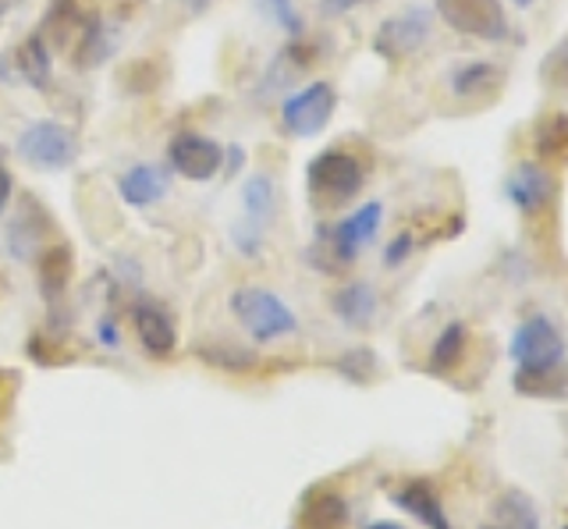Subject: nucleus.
I'll return each mask as SVG.
<instances>
[{
    "label": "nucleus",
    "instance_id": "nucleus-1",
    "mask_svg": "<svg viewBox=\"0 0 568 529\" xmlns=\"http://www.w3.org/2000/svg\"><path fill=\"white\" fill-rule=\"evenodd\" d=\"M508 359L515 363V391L540 398H558L565 391V338L550 316L532 313L515 327Z\"/></svg>",
    "mask_w": 568,
    "mask_h": 529
},
{
    "label": "nucleus",
    "instance_id": "nucleus-2",
    "mask_svg": "<svg viewBox=\"0 0 568 529\" xmlns=\"http://www.w3.org/2000/svg\"><path fill=\"white\" fill-rule=\"evenodd\" d=\"M381 224H384V203L366 200L337 224H320L313 245L306 250V260L324 274H342L359 260L366 245H373V238L381 235Z\"/></svg>",
    "mask_w": 568,
    "mask_h": 529
},
{
    "label": "nucleus",
    "instance_id": "nucleus-3",
    "mask_svg": "<svg viewBox=\"0 0 568 529\" xmlns=\"http://www.w3.org/2000/svg\"><path fill=\"white\" fill-rule=\"evenodd\" d=\"M227 306H231L235 321L245 327V334L256 345H271V342H281V338H292V334L298 330L295 309L271 288L242 285V288L231 292Z\"/></svg>",
    "mask_w": 568,
    "mask_h": 529
},
{
    "label": "nucleus",
    "instance_id": "nucleus-4",
    "mask_svg": "<svg viewBox=\"0 0 568 529\" xmlns=\"http://www.w3.org/2000/svg\"><path fill=\"white\" fill-rule=\"evenodd\" d=\"M366 185V167L348 150H324L306 167V192L316 210H337L352 203Z\"/></svg>",
    "mask_w": 568,
    "mask_h": 529
},
{
    "label": "nucleus",
    "instance_id": "nucleus-5",
    "mask_svg": "<svg viewBox=\"0 0 568 529\" xmlns=\"http://www.w3.org/2000/svg\"><path fill=\"white\" fill-rule=\"evenodd\" d=\"M14 153L18 161L36 171H68L79 156V143L75 132L61 125L58 118H40L14 139Z\"/></svg>",
    "mask_w": 568,
    "mask_h": 529
},
{
    "label": "nucleus",
    "instance_id": "nucleus-6",
    "mask_svg": "<svg viewBox=\"0 0 568 529\" xmlns=\"http://www.w3.org/2000/svg\"><path fill=\"white\" fill-rule=\"evenodd\" d=\"M437 19L462 32V37L484 40V43H508L511 22L501 0H437Z\"/></svg>",
    "mask_w": 568,
    "mask_h": 529
},
{
    "label": "nucleus",
    "instance_id": "nucleus-7",
    "mask_svg": "<svg viewBox=\"0 0 568 529\" xmlns=\"http://www.w3.org/2000/svg\"><path fill=\"white\" fill-rule=\"evenodd\" d=\"M334 111H337L334 82L316 79V82L302 85V90L284 96V103H281V129L288 132L292 139H313V135H320L331 125Z\"/></svg>",
    "mask_w": 568,
    "mask_h": 529
},
{
    "label": "nucleus",
    "instance_id": "nucleus-8",
    "mask_svg": "<svg viewBox=\"0 0 568 529\" xmlns=\"http://www.w3.org/2000/svg\"><path fill=\"white\" fill-rule=\"evenodd\" d=\"M168 164L185 182H213L224 171V143L185 129L168 143Z\"/></svg>",
    "mask_w": 568,
    "mask_h": 529
},
{
    "label": "nucleus",
    "instance_id": "nucleus-9",
    "mask_svg": "<svg viewBox=\"0 0 568 529\" xmlns=\"http://www.w3.org/2000/svg\"><path fill=\"white\" fill-rule=\"evenodd\" d=\"M430 40V11L426 8H405L381 22L377 37H373V50L384 61H405L416 58L423 43Z\"/></svg>",
    "mask_w": 568,
    "mask_h": 529
},
{
    "label": "nucleus",
    "instance_id": "nucleus-10",
    "mask_svg": "<svg viewBox=\"0 0 568 529\" xmlns=\"http://www.w3.org/2000/svg\"><path fill=\"white\" fill-rule=\"evenodd\" d=\"M505 196L519 214L532 217L555 200V174H550L540 161H523L508 171L505 179Z\"/></svg>",
    "mask_w": 568,
    "mask_h": 529
},
{
    "label": "nucleus",
    "instance_id": "nucleus-11",
    "mask_svg": "<svg viewBox=\"0 0 568 529\" xmlns=\"http://www.w3.org/2000/svg\"><path fill=\"white\" fill-rule=\"evenodd\" d=\"M132 324H135V338L139 345L150 352L156 359H168L178 348V327L171 321V313L156 303V298L142 295L132 306Z\"/></svg>",
    "mask_w": 568,
    "mask_h": 529
},
{
    "label": "nucleus",
    "instance_id": "nucleus-12",
    "mask_svg": "<svg viewBox=\"0 0 568 529\" xmlns=\"http://www.w3.org/2000/svg\"><path fill=\"white\" fill-rule=\"evenodd\" d=\"M171 192V171H164L160 164H132L118 174V196L142 210L160 203Z\"/></svg>",
    "mask_w": 568,
    "mask_h": 529
},
{
    "label": "nucleus",
    "instance_id": "nucleus-13",
    "mask_svg": "<svg viewBox=\"0 0 568 529\" xmlns=\"http://www.w3.org/2000/svg\"><path fill=\"white\" fill-rule=\"evenodd\" d=\"M114 47H118V37H114V29L103 22V14H85L79 40L71 43V64L82 68V72H93V68H100L114 54Z\"/></svg>",
    "mask_w": 568,
    "mask_h": 529
},
{
    "label": "nucleus",
    "instance_id": "nucleus-14",
    "mask_svg": "<svg viewBox=\"0 0 568 529\" xmlns=\"http://www.w3.org/2000/svg\"><path fill=\"white\" fill-rule=\"evenodd\" d=\"M331 306L337 313V321L355 330H366L377 321V292H373V285H366V281H348V285L334 288Z\"/></svg>",
    "mask_w": 568,
    "mask_h": 529
},
{
    "label": "nucleus",
    "instance_id": "nucleus-15",
    "mask_svg": "<svg viewBox=\"0 0 568 529\" xmlns=\"http://www.w3.org/2000/svg\"><path fill=\"white\" fill-rule=\"evenodd\" d=\"M390 501H395L398 508H405V511H413V516L426 529H452L448 516H444V505L437 498V490L426 480H405L395 494H390Z\"/></svg>",
    "mask_w": 568,
    "mask_h": 529
},
{
    "label": "nucleus",
    "instance_id": "nucleus-16",
    "mask_svg": "<svg viewBox=\"0 0 568 529\" xmlns=\"http://www.w3.org/2000/svg\"><path fill=\"white\" fill-rule=\"evenodd\" d=\"M14 68L22 82H29L32 90H50L53 82V58H50V43L40 37V32H32L22 43L14 47Z\"/></svg>",
    "mask_w": 568,
    "mask_h": 529
},
{
    "label": "nucleus",
    "instance_id": "nucleus-17",
    "mask_svg": "<svg viewBox=\"0 0 568 529\" xmlns=\"http://www.w3.org/2000/svg\"><path fill=\"white\" fill-rule=\"evenodd\" d=\"M348 501L337 490H313L298 511V529H345Z\"/></svg>",
    "mask_w": 568,
    "mask_h": 529
},
{
    "label": "nucleus",
    "instance_id": "nucleus-18",
    "mask_svg": "<svg viewBox=\"0 0 568 529\" xmlns=\"http://www.w3.org/2000/svg\"><path fill=\"white\" fill-rule=\"evenodd\" d=\"M501 82H505V72L490 61H466L448 75V85L458 100H476L484 93H497Z\"/></svg>",
    "mask_w": 568,
    "mask_h": 529
},
{
    "label": "nucleus",
    "instance_id": "nucleus-19",
    "mask_svg": "<svg viewBox=\"0 0 568 529\" xmlns=\"http://www.w3.org/2000/svg\"><path fill=\"white\" fill-rule=\"evenodd\" d=\"M82 22H85V14L79 8V0H50V8L40 22V37L53 47L71 50V43H75L82 32Z\"/></svg>",
    "mask_w": 568,
    "mask_h": 529
},
{
    "label": "nucleus",
    "instance_id": "nucleus-20",
    "mask_svg": "<svg viewBox=\"0 0 568 529\" xmlns=\"http://www.w3.org/2000/svg\"><path fill=\"white\" fill-rule=\"evenodd\" d=\"M195 359H203L210 369H224V374H248V369H256L260 359L253 348L245 345H235L227 338H210V342H200L192 348Z\"/></svg>",
    "mask_w": 568,
    "mask_h": 529
},
{
    "label": "nucleus",
    "instance_id": "nucleus-21",
    "mask_svg": "<svg viewBox=\"0 0 568 529\" xmlns=\"http://www.w3.org/2000/svg\"><path fill=\"white\" fill-rule=\"evenodd\" d=\"M316 47L306 37H292V43H284L277 50V58L271 61V72H266V82L274 79V90H288V82L302 72H310L316 64Z\"/></svg>",
    "mask_w": 568,
    "mask_h": 529
},
{
    "label": "nucleus",
    "instance_id": "nucleus-22",
    "mask_svg": "<svg viewBox=\"0 0 568 529\" xmlns=\"http://www.w3.org/2000/svg\"><path fill=\"white\" fill-rule=\"evenodd\" d=\"M71 274H75V256H71L68 245H50V250L40 253V288L47 303H61Z\"/></svg>",
    "mask_w": 568,
    "mask_h": 529
},
{
    "label": "nucleus",
    "instance_id": "nucleus-23",
    "mask_svg": "<svg viewBox=\"0 0 568 529\" xmlns=\"http://www.w3.org/2000/svg\"><path fill=\"white\" fill-rule=\"evenodd\" d=\"M532 150H537L540 164L568 161V114L561 111L544 114L537 125H532Z\"/></svg>",
    "mask_w": 568,
    "mask_h": 529
},
{
    "label": "nucleus",
    "instance_id": "nucleus-24",
    "mask_svg": "<svg viewBox=\"0 0 568 529\" xmlns=\"http://www.w3.org/2000/svg\"><path fill=\"white\" fill-rule=\"evenodd\" d=\"M466 345H469V330L462 321H452L437 334V342L430 348V374H452V369L462 363L466 356Z\"/></svg>",
    "mask_w": 568,
    "mask_h": 529
},
{
    "label": "nucleus",
    "instance_id": "nucleus-25",
    "mask_svg": "<svg viewBox=\"0 0 568 529\" xmlns=\"http://www.w3.org/2000/svg\"><path fill=\"white\" fill-rule=\"evenodd\" d=\"M242 210H245V221L256 224L266 232V224L274 217V182L266 174H248L245 185H242Z\"/></svg>",
    "mask_w": 568,
    "mask_h": 529
},
{
    "label": "nucleus",
    "instance_id": "nucleus-26",
    "mask_svg": "<svg viewBox=\"0 0 568 529\" xmlns=\"http://www.w3.org/2000/svg\"><path fill=\"white\" fill-rule=\"evenodd\" d=\"M497 519H501L505 529H540V511L537 501L523 490H505L494 505Z\"/></svg>",
    "mask_w": 568,
    "mask_h": 529
},
{
    "label": "nucleus",
    "instance_id": "nucleus-27",
    "mask_svg": "<svg viewBox=\"0 0 568 529\" xmlns=\"http://www.w3.org/2000/svg\"><path fill=\"white\" fill-rule=\"evenodd\" d=\"M373 369H377V356L369 348H352L348 356L337 359V374H345L355 384H366L373 377Z\"/></svg>",
    "mask_w": 568,
    "mask_h": 529
},
{
    "label": "nucleus",
    "instance_id": "nucleus-28",
    "mask_svg": "<svg viewBox=\"0 0 568 529\" xmlns=\"http://www.w3.org/2000/svg\"><path fill=\"white\" fill-rule=\"evenodd\" d=\"M263 8L274 19V26H281L288 37H302V32H306V22H302L295 0H263Z\"/></svg>",
    "mask_w": 568,
    "mask_h": 529
},
{
    "label": "nucleus",
    "instance_id": "nucleus-29",
    "mask_svg": "<svg viewBox=\"0 0 568 529\" xmlns=\"http://www.w3.org/2000/svg\"><path fill=\"white\" fill-rule=\"evenodd\" d=\"M540 75H544L550 85H568V40L558 43V47L544 58Z\"/></svg>",
    "mask_w": 568,
    "mask_h": 529
},
{
    "label": "nucleus",
    "instance_id": "nucleus-30",
    "mask_svg": "<svg viewBox=\"0 0 568 529\" xmlns=\"http://www.w3.org/2000/svg\"><path fill=\"white\" fill-rule=\"evenodd\" d=\"M416 253V235L413 232H402V235H395L387 242V250H384V267H402V263Z\"/></svg>",
    "mask_w": 568,
    "mask_h": 529
},
{
    "label": "nucleus",
    "instance_id": "nucleus-31",
    "mask_svg": "<svg viewBox=\"0 0 568 529\" xmlns=\"http://www.w3.org/2000/svg\"><path fill=\"white\" fill-rule=\"evenodd\" d=\"M11 200H14V179H11V167L4 161V150H0V214L11 206Z\"/></svg>",
    "mask_w": 568,
    "mask_h": 529
},
{
    "label": "nucleus",
    "instance_id": "nucleus-32",
    "mask_svg": "<svg viewBox=\"0 0 568 529\" xmlns=\"http://www.w3.org/2000/svg\"><path fill=\"white\" fill-rule=\"evenodd\" d=\"M363 4H373V0H320V11L331 14V19H337V14H348V11L363 8Z\"/></svg>",
    "mask_w": 568,
    "mask_h": 529
},
{
    "label": "nucleus",
    "instance_id": "nucleus-33",
    "mask_svg": "<svg viewBox=\"0 0 568 529\" xmlns=\"http://www.w3.org/2000/svg\"><path fill=\"white\" fill-rule=\"evenodd\" d=\"M97 338H100V345H106V348H118L121 345V334H118V324H114V316L106 313L103 321L97 324Z\"/></svg>",
    "mask_w": 568,
    "mask_h": 529
},
{
    "label": "nucleus",
    "instance_id": "nucleus-34",
    "mask_svg": "<svg viewBox=\"0 0 568 529\" xmlns=\"http://www.w3.org/2000/svg\"><path fill=\"white\" fill-rule=\"evenodd\" d=\"M242 164H245L242 146H227V150H224V171H227V174H239Z\"/></svg>",
    "mask_w": 568,
    "mask_h": 529
},
{
    "label": "nucleus",
    "instance_id": "nucleus-35",
    "mask_svg": "<svg viewBox=\"0 0 568 529\" xmlns=\"http://www.w3.org/2000/svg\"><path fill=\"white\" fill-rule=\"evenodd\" d=\"M189 14H203V11H210L213 8V0H178Z\"/></svg>",
    "mask_w": 568,
    "mask_h": 529
},
{
    "label": "nucleus",
    "instance_id": "nucleus-36",
    "mask_svg": "<svg viewBox=\"0 0 568 529\" xmlns=\"http://www.w3.org/2000/svg\"><path fill=\"white\" fill-rule=\"evenodd\" d=\"M369 529H405V526H402V522H387V519H384V522H373Z\"/></svg>",
    "mask_w": 568,
    "mask_h": 529
},
{
    "label": "nucleus",
    "instance_id": "nucleus-37",
    "mask_svg": "<svg viewBox=\"0 0 568 529\" xmlns=\"http://www.w3.org/2000/svg\"><path fill=\"white\" fill-rule=\"evenodd\" d=\"M14 4H22V0H0V14H4V11H11Z\"/></svg>",
    "mask_w": 568,
    "mask_h": 529
},
{
    "label": "nucleus",
    "instance_id": "nucleus-38",
    "mask_svg": "<svg viewBox=\"0 0 568 529\" xmlns=\"http://www.w3.org/2000/svg\"><path fill=\"white\" fill-rule=\"evenodd\" d=\"M511 4H515V8H529V4H532V0H511Z\"/></svg>",
    "mask_w": 568,
    "mask_h": 529
},
{
    "label": "nucleus",
    "instance_id": "nucleus-39",
    "mask_svg": "<svg viewBox=\"0 0 568 529\" xmlns=\"http://www.w3.org/2000/svg\"><path fill=\"white\" fill-rule=\"evenodd\" d=\"M487 529H505V526H487Z\"/></svg>",
    "mask_w": 568,
    "mask_h": 529
},
{
    "label": "nucleus",
    "instance_id": "nucleus-40",
    "mask_svg": "<svg viewBox=\"0 0 568 529\" xmlns=\"http://www.w3.org/2000/svg\"><path fill=\"white\" fill-rule=\"evenodd\" d=\"M561 529H568V526H561Z\"/></svg>",
    "mask_w": 568,
    "mask_h": 529
}]
</instances>
